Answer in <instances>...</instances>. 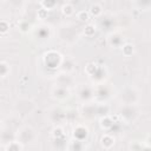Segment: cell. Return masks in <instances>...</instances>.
<instances>
[{"instance_id": "1", "label": "cell", "mask_w": 151, "mask_h": 151, "mask_svg": "<svg viewBox=\"0 0 151 151\" xmlns=\"http://www.w3.org/2000/svg\"><path fill=\"white\" fill-rule=\"evenodd\" d=\"M100 144H101V146H103L104 149L109 150V149H111V147L114 145V138H113L111 134L105 133V134H103L101 138H100Z\"/></svg>"}, {"instance_id": "2", "label": "cell", "mask_w": 151, "mask_h": 151, "mask_svg": "<svg viewBox=\"0 0 151 151\" xmlns=\"http://www.w3.org/2000/svg\"><path fill=\"white\" fill-rule=\"evenodd\" d=\"M61 12H63L64 15H66V17H71V15L74 13V7H73L71 4L66 2V4L63 5V7H61Z\"/></svg>"}, {"instance_id": "3", "label": "cell", "mask_w": 151, "mask_h": 151, "mask_svg": "<svg viewBox=\"0 0 151 151\" xmlns=\"http://www.w3.org/2000/svg\"><path fill=\"white\" fill-rule=\"evenodd\" d=\"M101 6L99 5V4H92L91 5V7H90V11H88V13L91 14V15H93V17H98V15H100L101 14Z\"/></svg>"}, {"instance_id": "4", "label": "cell", "mask_w": 151, "mask_h": 151, "mask_svg": "<svg viewBox=\"0 0 151 151\" xmlns=\"http://www.w3.org/2000/svg\"><path fill=\"white\" fill-rule=\"evenodd\" d=\"M8 73H9V65L6 61H1L0 63V76H1V78L7 77Z\"/></svg>"}, {"instance_id": "5", "label": "cell", "mask_w": 151, "mask_h": 151, "mask_svg": "<svg viewBox=\"0 0 151 151\" xmlns=\"http://www.w3.org/2000/svg\"><path fill=\"white\" fill-rule=\"evenodd\" d=\"M122 51H123V54H124V55L130 57V55H132V53L134 52V48H133V45H131V44H125V45H123Z\"/></svg>"}, {"instance_id": "6", "label": "cell", "mask_w": 151, "mask_h": 151, "mask_svg": "<svg viewBox=\"0 0 151 151\" xmlns=\"http://www.w3.org/2000/svg\"><path fill=\"white\" fill-rule=\"evenodd\" d=\"M6 151H21V145L19 142H9L6 146Z\"/></svg>"}, {"instance_id": "7", "label": "cell", "mask_w": 151, "mask_h": 151, "mask_svg": "<svg viewBox=\"0 0 151 151\" xmlns=\"http://www.w3.org/2000/svg\"><path fill=\"white\" fill-rule=\"evenodd\" d=\"M77 19L81 22H85V21H88L90 19V13L86 12V11H79L77 13Z\"/></svg>"}, {"instance_id": "8", "label": "cell", "mask_w": 151, "mask_h": 151, "mask_svg": "<svg viewBox=\"0 0 151 151\" xmlns=\"http://www.w3.org/2000/svg\"><path fill=\"white\" fill-rule=\"evenodd\" d=\"M94 33H96V27H94L93 25L88 24V25L85 26V28H84V34H85L86 37H92V35H94Z\"/></svg>"}, {"instance_id": "9", "label": "cell", "mask_w": 151, "mask_h": 151, "mask_svg": "<svg viewBox=\"0 0 151 151\" xmlns=\"http://www.w3.org/2000/svg\"><path fill=\"white\" fill-rule=\"evenodd\" d=\"M8 29H9V24H8V21L1 20V21H0V34H1V35H5Z\"/></svg>"}, {"instance_id": "10", "label": "cell", "mask_w": 151, "mask_h": 151, "mask_svg": "<svg viewBox=\"0 0 151 151\" xmlns=\"http://www.w3.org/2000/svg\"><path fill=\"white\" fill-rule=\"evenodd\" d=\"M112 124H113V122H112L109 117L101 118V120H100V125H101V127H103V129H105V130L110 129V127L112 126Z\"/></svg>"}, {"instance_id": "11", "label": "cell", "mask_w": 151, "mask_h": 151, "mask_svg": "<svg viewBox=\"0 0 151 151\" xmlns=\"http://www.w3.org/2000/svg\"><path fill=\"white\" fill-rule=\"evenodd\" d=\"M96 70H97V65H96V64H93V63L87 64V65H86V67H85V72H86L88 76H93V74H94V72H96Z\"/></svg>"}, {"instance_id": "12", "label": "cell", "mask_w": 151, "mask_h": 151, "mask_svg": "<svg viewBox=\"0 0 151 151\" xmlns=\"http://www.w3.org/2000/svg\"><path fill=\"white\" fill-rule=\"evenodd\" d=\"M40 5L42 6V8H44V9H46V11H47V9L53 8L57 4H55V1H41V2H40Z\"/></svg>"}, {"instance_id": "13", "label": "cell", "mask_w": 151, "mask_h": 151, "mask_svg": "<svg viewBox=\"0 0 151 151\" xmlns=\"http://www.w3.org/2000/svg\"><path fill=\"white\" fill-rule=\"evenodd\" d=\"M149 144H150V145H151V136H150V137H149Z\"/></svg>"}]
</instances>
